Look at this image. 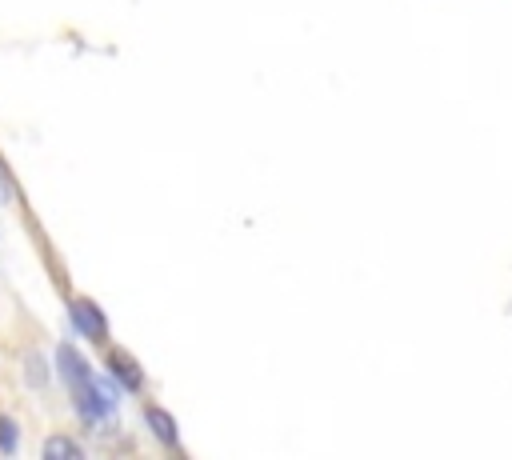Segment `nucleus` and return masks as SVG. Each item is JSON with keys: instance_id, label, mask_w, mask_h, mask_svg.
Here are the masks:
<instances>
[{"instance_id": "nucleus-1", "label": "nucleus", "mask_w": 512, "mask_h": 460, "mask_svg": "<svg viewBox=\"0 0 512 460\" xmlns=\"http://www.w3.org/2000/svg\"><path fill=\"white\" fill-rule=\"evenodd\" d=\"M68 320H72V328L84 340H92V344H104L108 340V316H104V308L92 296H76L68 304Z\"/></svg>"}, {"instance_id": "nucleus-2", "label": "nucleus", "mask_w": 512, "mask_h": 460, "mask_svg": "<svg viewBox=\"0 0 512 460\" xmlns=\"http://www.w3.org/2000/svg\"><path fill=\"white\" fill-rule=\"evenodd\" d=\"M140 416H144V428H148V436L164 448V452H180V424H176V416L164 408V404H144L140 408Z\"/></svg>"}, {"instance_id": "nucleus-3", "label": "nucleus", "mask_w": 512, "mask_h": 460, "mask_svg": "<svg viewBox=\"0 0 512 460\" xmlns=\"http://www.w3.org/2000/svg\"><path fill=\"white\" fill-rule=\"evenodd\" d=\"M104 368H108V376H112L124 392H140V388H144V372H140V364H136L132 352L108 348V352H104Z\"/></svg>"}, {"instance_id": "nucleus-4", "label": "nucleus", "mask_w": 512, "mask_h": 460, "mask_svg": "<svg viewBox=\"0 0 512 460\" xmlns=\"http://www.w3.org/2000/svg\"><path fill=\"white\" fill-rule=\"evenodd\" d=\"M56 368H60V376H64V384H68V388H72V384H84V380L92 376L88 360H84L72 344H60V348H56Z\"/></svg>"}, {"instance_id": "nucleus-5", "label": "nucleus", "mask_w": 512, "mask_h": 460, "mask_svg": "<svg viewBox=\"0 0 512 460\" xmlns=\"http://www.w3.org/2000/svg\"><path fill=\"white\" fill-rule=\"evenodd\" d=\"M40 456H44V460H80V456H84V444H80L76 436L56 432V436H48V440L40 444Z\"/></svg>"}, {"instance_id": "nucleus-6", "label": "nucleus", "mask_w": 512, "mask_h": 460, "mask_svg": "<svg viewBox=\"0 0 512 460\" xmlns=\"http://www.w3.org/2000/svg\"><path fill=\"white\" fill-rule=\"evenodd\" d=\"M16 448H20V424H16L8 412H0V452L12 456Z\"/></svg>"}, {"instance_id": "nucleus-7", "label": "nucleus", "mask_w": 512, "mask_h": 460, "mask_svg": "<svg viewBox=\"0 0 512 460\" xmlns=\"http://www.w3.org/2000/svg\"><path fill=\"white\" fill-rule=\"evenodd\" d=\"M8 200V180H4V168H0V204Z\"/></svg>"}]
</instances>
